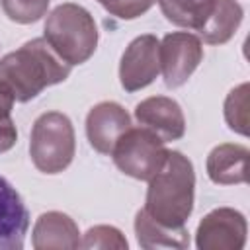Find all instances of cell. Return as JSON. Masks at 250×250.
<instances>
[{
    "label": "cell",
    "mask_w": 250,
    "mask_h": 250,
    "mask_svg": "<svg viewBox=\"0 0 250 250\" xmlns=\"http://www.w3.org/2000/svg\"><path fill=\"white\" fill-rule=\"evenodd\" d=\"M160 41L146 33L129 43L119 62V80L127 92L146 88L160 72Z\"/></svg>",
    "instance_id": "52a82bcc"
},
{
    "label": "cell",
    "mask_w": 250,
    "mask_h": 250,
    "mask_svg": "<svg viewBox=\"0 0 250 250\" xmlns=\"http://www.w3.org/2000/svg\"><path fill=\"white\" fill-rule=\"evenodd\" d=\"M242 16V6L236 0H215L211 16L197 33L209 45H223L236 33Z\"/></svg>",
    "instance_id": "5bb4252c"
},
{
    "label": "cell",
    "mask_w": 250,
    "mask_h": 250,
    "mask_svg": "<svg viewBox=\"0 0 250 250\" xmlns=\"http://www.w3.org/2000/svg\"><path fill=\"white\" fill-rule=\"evenodd\" d=\"M160 70L168 88L184 86L203 61L201 39L188 31H174L164 35L158 47Z\"/></svg>",
    "instance_id": "8992f818"
},
{
    "label": "cell",
    "mask_w": 250,
    "mask_h": 250,
    "mask_svg": "<svg viewBox=\"0 0 250 250\" xmlns=\"http://www.w3.org/2000/svg\"><path fill=\"white\" fill-rule=\"evenodd\" d=\"M246 162H248V148L242 145H219L207 156V174L211 182L221 186L230 184H244L246 176Z\"/></svg>",
    "instance_id": "4fadbf2b"
},
{
    "label": "cell",
    "mask_w": 250,
    "mask_h": 250,
    "mask_svg": "<svg viewBox=\"0 0 250 250\" xmlns=\"http://www.w3.org/2000/svg\"><path fill=\"white\" fill-rule=\"evenodd\" d=\"M168 148L164 141L146 127H129L115 143L111 156L115 166L135 178L148 182L154 174L162 170L168 158Z\"/></svg>",
    "instance_id": "5b68a950"
},
{
    "label": "cell",
    "mask_w": 250,
    "mask_h": 250,
    "mask_svg": "<svg viewBox=\"0 0 250 250\" xmlns=\"http://www.w3.org/2000/svg\"><path fill=\"white\" fill-rule=\"evenodd\" d=\"M195 174L188 156L168 152L166 164L148 180L145 213L162 227L182 229L193 211Z\"/></svg>",
    "instance_id": "7a4b0ae2"
},
{
    "label": "cell",
    "mask_w": 250,
    "mask_h": 250,
    "mask_svg": "<svg viewBox=\"0 0 250 250\" xmlns=\"http://www.w3.org/2000/svg\"><path fill=\"white\" fill-rule=\"evenodd\" d=\"M225 119L240 135H248V84L236 86L225 102Z\"/></svg>",
    "instance_id": "e0dca14e"
},
{
    "label": "cell",
    "mask_w": 250,
    "mask_h": 250,
    "mask_svg": "<svg viewBox=\"0 0 250 250\" xmlns=\"http://www.w3.org/2000/svg\"><path fill=\"white\" fill-rule=\"evenodd\" d=\"M70 68L45 37H37L0 59V88L12 94L14 102H29L45 88L64 82Z\"/></svg>",
    "instance_id": "6da1fadb"
},
{
    "label": "cell",
    "mask_w": 250,
    "mask_h": 250,
    "mask_svg": "<svg viewBox=\"0 0 250 250\" xmlns=\"http://www.w3.org/2000/svg\"><path fill=\"white\" fill-rule=\"evenodd\" d=\"M51 0H0L4 14L16 23H33L47 14Z\"/></svg>",
    "instance_id": "ac0fdd59"
},
{
    "label": "cell",
    "mask_w": 250,
    "mask_h": 250,
    "mask_svg": "<svg viewBox=\"0 0 250 250\" xmlns=\"http://www.w3.org/2000/svg\"><path fill=\"white\" fill-rule=\"evenodd\" d=\"M33 246L37 250L47 248H78L80 246V232L76 223L61 213L49 211L39 215L33 227Z\"/></svg>",
    "instance_id": "7c38bea8"
},
{
    "label": "cell",
    "mask_w": 250,
    "mask_h": 250,
    "mask_svg": "<svg viewBox=\"0 0 250 250\" xmlns=\"http://www.w3.org/2000/svg\"><path fill=\"white\" fill-rule=\"evenodd\" d=\"M43 31L53 51L70 66L86 62L98 45V25L92 14L72 2L59 4L47 16Z\"/></svg>",
    "instance_id": "3957f363"
},
{
    "label": "cell",
    "mask_w": 250,
    "mask_h": 250,
    "mask_svg": "<svg viewBox=\"0 0 250 250\" xmlns=\"http://www.w3.org/2000/svg\"><path fill=\"white\" fill-rule=\"evenodd\" d=\"M14 98L4 88H0V152L10 150L18 141V131L12 119Z\"/></svg>",
    "instance_id": "ffe728a7"
},
{
    "label": "cell",
    "mask_w": 250,
    "mask_h": 250,
    "mask_svg": "<svg viewBox=\"0 0 250 250\" xmlns=\"http://www.w3.org/2000/svg\"><path fill=\"white\" fill-rule=\"evenodd\" d=\"M135 117L143 127L156 133L164 143L178 141L186 133V119L180 104L166 96H152L137 104Z\"/></svg>",
    "instance_id": "30bf717a"
},
{
    "label": "cell",
    "mask_w": 250,
    "mask_h": 250,
    "mask_svg": "<svg viewBox=\"0 0 250 250\" xmlns=\"http://www.w3.org/2000/svg\"><path fill=\"white\" fill-rule=\"evenodd\" d=\"M80 246L82 248H127V240L115 227L98 225L84 234V240L80 242Z\"/></svg>",
    "instance_id": "d6986e66"
},
{
    "label": "cell",
    "mask_w": 250,
    "mask_h": 250,
    "mask_svg": "<svg viewBox=\"0 0 250 250\" xmlns=\"http://www.w3.org/2000/svg\"><path fill=\"white\" fill-rule=\"evenodd\" d=\"M131 127V117L123 105L115 102H100L88 111L86 135L94 150L111 154L117 139Z\"/></svg>",
    "instance_id": "9c48e42d"
},
{
    "label": "cell",
    "mask_w": 250,
    "mask_h": 250,
    "mask_svg": "<svg viewBox=\"0 0 250 250\" xmlns=\"http://www.w3.org/2000/svg\"><path fill=\"white\" fill-rule=\"evenodd\" d=\"M246 242V219L230 207L213 209L197 227L195 244L201 250H240Z\"/></svg>",
    "instance_id": "ba28073f"
},
{
    "label": "cell",
    "mask_w": 250,
    "mask_h": 250,
    "mask_svg": "<svg viewBox=\"0 0 250 250\" xmlns=\"http://www.w3.org/2000/svg\"><path fill=\"white\" fill-rule=\"evenodd\" d=\"M135 232L137 240L143 248H188L189 232L186 227L168 229L152 221L145 209H141L135 217Z\"/></svg>",
    "instance_id": "9a60e30c"
},
{
    "label": "cell",
    "mask_w": 250,
    "mask_h": 250,
    "mask_svg": "<svg viewBox=\"0 0 250 250\" xmlns=\"http://www.w3.org/2000/svg\"><path fill=\"white\" fill-rule=\"evenodd\" d=\"M29 213L16 188L0 176V250L23 248Z\"/></svg>",
    "instance_id": "8fae6325"
},
{
    "label": "cell",
    "mask_w": 250,
    "mask_h": 250,
    "mask_svg": "<svg viewBox=\"0 0 250 250\" xmlns=\"http://www.w3.org/2000/svg\"><path fill=\"white\" fill-rule=\"evenodd\" d=\"M111 16L121 20H135L148 12L156 0H98Z\"/></svg>",
    "instance_id": "44dd1931"
},
{
    "label": "cell",
    "mask_w": 250,
    "mask_h": 250,
    "mask_svg": "<svg viewBox=\"0 0 250 250\" xmlns=\"http://www.w3.org/2000/svg\"><path fill=\"white\" fill-rule=\"evenodd\" d=\"M160 10L174 25L199 31L215 8V0H158Z\"/></svg>",
    "instance_id": "2e32d148"
},
{
    "label": "cell",
    "mask_w": 250,
    "mask_h": 250,
    "mask_svg": "<svg viewBox=\"0 0 250 250\" xmlns=\"http://www.w3.org/2000/svg\"><path fill=\"white\" fill-rule=\"evenodd\" d=\"M74 129L70 119L61 111L39 115L31 129L29 156L33 166L43 174H59L74 158Z\"/></svg>",
    "instance_id": "277c9868"
}]
</instances>
